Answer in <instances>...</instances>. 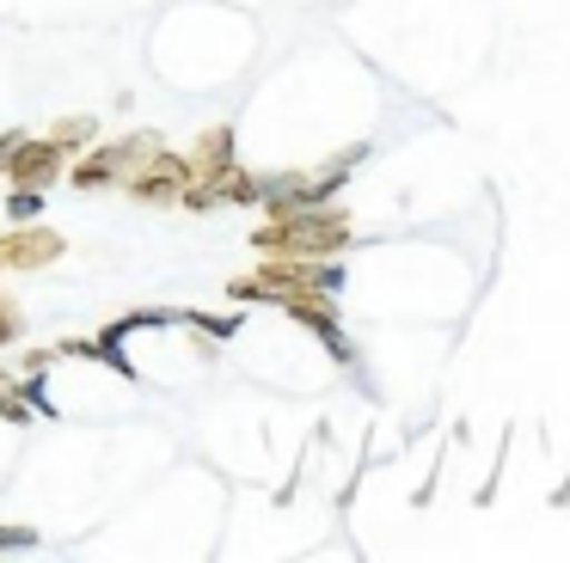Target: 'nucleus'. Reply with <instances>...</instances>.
I'll return each instance as SVG.
<instances>
[{"label":"nucleus","mask_w":570,"mask_h":563,"mask_svg":"<svg viewBox=\"0 0 570 563\" xmlns=\"http://www.w3.org/2000/svg\"><path fill=\"white\" fill-rule=\"evenodd\" d=\"M252 245L271 251V257H320V251H337V245H344V220L301 208V215H276L271 227H258Z\"/></svg>","instance_id":"f257e3e1"},{"label":"nucleus","mask_w":570,"mask_h":563,"mask_svg":"<svg viewBox=\"0 0 570 563\" xmlns=\"http://www.w3.org/2000/svg\"><path fill=\"white\" fill-rule=\"evenodd\" d=\"M160 147L166 141L154 129H136L129 141H117V147H92V154L68 171V184H75V190H111V184H124L129 171H136L148 154H160Z\"/></svg>","instance_id":"f03ea898"},{"label":"nucleus","mask_w":570,"mask_h":563,"mask_svg":"<svg viewBox=\"0 0 570 563\" xmlns=\"http://www.w3.org/2000/svg\"><path fill=\"white\" fill-rule=\"evenodd\" d=\"M185 184H190V154H148L136 171L124 178V190L136 196V203H178L185 196Z\"/></svg>","instance_id":"7ed1b4c3"},{"label":"nucleus","mask_w":570,"mask_h":563,"mask_svg":"<svg viewBox=\"0 0 570 563\" xmlns=\"http://www.w3.org/2000/svg\"><path fill=\"white\" fill-rule=\"evenodd\" d=\"M62 251H68V239H62V233L19 220L13 233H0V276H13V269H19V276H26V269H50Z\"/></svg>","instance_id":"20e7f679"},{"label":"nucleus","mask_w":570,"mask_h":563,"mask_svg":"<svg viewBox=\"0 0 570 563\" xmlns=\"http://www.w3.org/2000/svg\"><path fill=\"white\" fill-rule=\"evenodd\" d=\"M62 166H68V147L56 141V135H43V141H31V135H26V147L13 154L7 178H13V184H38V190H50V184L62 178Z\"/></svg>","instance_id":"39448f33"},{"label":"nucleus","mask_w":570,"mask_h":563,"mask_svg":"<svg viewBox=\"0 0 570 563\" xmlns=\"http://www.w3.org/2000/svg\"><path fill=\"white\" fill-rule=\"evenodd\" d=\"M222 166H234V129H227V122H215V129H203L197 154H190V178L222 171Z\"/></svg>","instance_id":"423d86ee"},{"label":"nucleus","mask_w":570,"mask_h":563,"mask_svg":"<svg viewBox=\"0 0 570 563\" xmlns=\"http://www.w3.org/2000/svg\"><path fill=\"white\" fill-rule=\"evenodd\" d=\"M0 423H13V428H26L31 423V404L19 398V379L0 367Z\"/></svg>","instance_id":"0eeeda50"},{"label":"nucleus","mask_w":570,"mask_h":563,"mask_svg":"<svg viewBox=\"0 0 570 563\" xmlns=\"http://www.w3.org/2000/svg\"><path fill=\"white\" fill-rule=\"evenodd\" d=\"M38 215H43V190L38 184H13V196H7V220L19 227V220H38Z\"/></svg>","instance_id":"6e6552de"},{"label":"nucleus","mask_w":570,"mask_h":563,"mask_svg":"<svg viewBox=\"0 0 570 563\" xmlns=\"http://www.w3.org/2000/svg\"><path fill=\"white\" fill-rule=\"evenodd\" d=\"M56 141H62L68 147V154H75V147H87V141H99V122H92V117H62V122H56Z\"/></svg>","instance_id":"1a4fd4ad"},{"label":"nucleus","mask_w":570,"mask_h":563,"mask_svg":"<svg viewBox=\"0 0 570 563\" xmlns=\"http://www.w3.org/2000/svg\"><path fill=\"white\" fill-rule=\"evenodd\" d=\"M43 533L38 526H0V557H19V551H38Z\"/></svg>","instance_id":"9d476101"},{"label":"nucleus","mask_w":570,"mask_h":563,"mask_svg":"<svg viewBox=\"0 0 570 563\" xmlns=\"http://www.w3.org/2000/svg\"><path fill=\"white\" fill-rule=\"evenodd\" d=\"M19 330H26V313H19V300H7V294H0V349H13Z\"/></svg>","instance_id":"9b49d317"},{"label":"nucleus","mask_w":570,"mask_h":563,"mask_svg":"<svg viewBox=\"0 0 570 563\" xmlns=\"http://www.w3.org/2000/svg\"><path fill=\"white\" fill-rule=\"evenodd\" d=\"M19 398H26L38 416H62V411H56V398L43 392V374H26V386H19Z\"/></svg>","instance_id":"f8f14e48"},{"label":"nucleus","mask_w":570,"mask_h":563,"mask_svg":"<svg viewBox=\"0 0 570 563\" xmlns=\"http://www.w3.org/2000/svg\"><path fill=\"white\" fill-rule=\"evenodd\" d=\"M185 318L197 330H209V337H234V330H239V318H209V313H185Z\"/></svg>","instance_id":"ddd939ff"},{"label":"nucleus","mask_w":570,"mask_h":563,"mask_svg":"<svg viewBox=\"0 0 570 563\" xmlns=\"http://www.w3.org/2000/svg\"><path fill=\"white\" fill-rule=\"evenodd\" d=\"M19 147H26V129H7V135H0V178H7V166H13Z\"/></svg>","instance_id":"4468645a"},{"label":"nucleus","mask_w":570,"mask_h":563,"mask_svg":"<svg viewBox=\"0 0 570 563\" xmlns=\"http://www.w3.org/2000/svg\"><path fill=\"white\" fill-rule=\"evenodd\" d=\"M50 362H56V349H26V355H19V367H26V374H43Z\"/></svg>","instance_id":"2eb2a0df"}]
</instances>
